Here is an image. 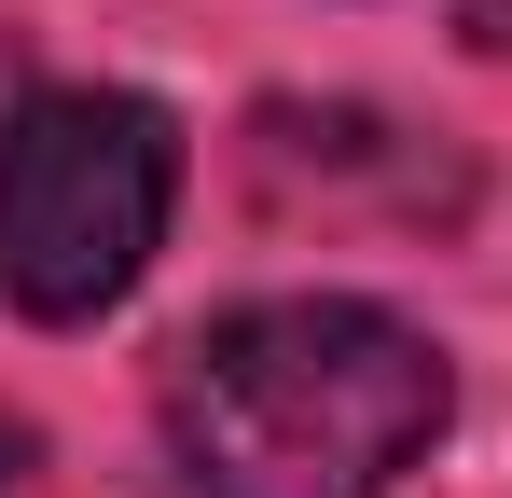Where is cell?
Listing matches in <instances>:
<instances>
[{
  "mask_svg": "<svg viewBox=\"0 0 512 498\" xmlns=\"http://www.w3.org/2000/svg\"><path fill=\"white\" fill-rule=\"evenodd\" d=\"M457 374L374 291H250L153 374L167 498H388L443 443Z\"/></svg>",
  "mask_w": 512,
  "mask_h": 498,
  "instance_id": "6da1fadb",
  "label": "cell"
},
{
  "mask_svg": "<svg viewBox=\"0 0 512 498\" xmlns=\"http://www.w3.org/2000/svg\"><path fill=\"white\" fill-rule=\"evenodd\" d=\"M180 208V125L139 83H42L0 111V305L42 332L111 319Z\"/></svg>",
  "mask_w": 512,
  "mask_h": 498,
  "instance_id": "7a4b0ae2",
  "label": "cell"
},
{
  "mask_svg": "<svg viewBox=\"0 0 512 498\" xmlns=\"http://www.w3.org/2000/svg\"><path fill=\"white\" fill-rule=\"evenodd\" d=\"M28 457H42V443H28V415H0V498L28 485Z\"/></svg>",
  "mask_w": 512,
  "mask_h": 498,
  "instance_id": "3957f363",
  "label": "cell"
}]
</instances>
